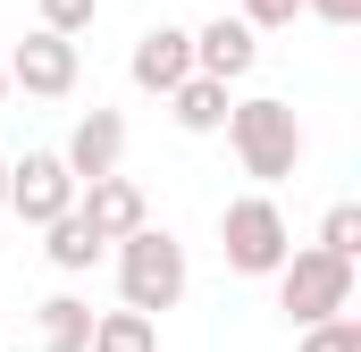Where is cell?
Returning <instances> with one entry per match:
<instances>
[{
    "mask_svg": "<svg viewBox=\"0 0 361 352\" xmlns=\"http://www.w3.org/2000/svg\"><path fill=\"white\" fill-rule=\"evenodd\" d=\"M8 210L25 218V227H51V218H68L76 210V176L59 151H25V160H8Z\"/></svg>",
    "mask_w": 361,
    "mask_h": 352,
    "instance_id": "cell-5",
    "label": "cell"
},
{
    "mask_svg": "<svg viewBox=\"0 0 361 352\" xmlns=\"http://www.w3.org/2000/svg\"><path fill=\"white\" fill-rule=\"evenodd\" d=\"M219 252L235 277H277L286 252H294V235H286V210H277L269 193H244V201H227L219 210Z\"/></svg>",
    "mask_w": 361,
    "mask_h": 352,
    "instance_id": "cell-3",
    "label": "cell"
},
{
    "mask_svg": "<svg viewBox=\"0 0 361 352\" xmlns=\"http://www.w3.org/2000/svg\"><path fill=\"white\" fill-rule=\"evenodd\" d=\"M227 109H235V101H227V84H210V76H185V84L169 92V118H177L185 134H219Z\"/></svg>",
    "mask_w": 361,
    "mask_h": 352,
    "instance_id": "cell-12",
    "label": "cell"
},
{
    "mask_svg": "<svg viewBox=\"0 0 361 352\" xmlns=\"http://www.w3.org/2000/svg\"><path fill=\"white\" fill-rule=\"evenodd\" d=\"M302 352H361V327L353 319H319V327H302Z\"/></svg>",
    "mask_w": 361,
    "mask_h": 352,
    "instance_id": "cell-17",
    "label": "cell"
},
{
    "mask_svg": "<svg viewBox=\"0 0 361 352\" xmlns=\"http://www.w3.org/2000/svg\"><path fill=\"white\" fill-rule=\"evenodd\" d=\"M0 68H8V84H25L34 101H68V92H76V76H85L76 42H68V34H42V25H34V34H25Z\"/></svg>",
    "mask_w": 361,
    "mask_h": 352,
    "instance_id": "cell-6",
    "label": "cell"
},
{
    "mask_svg": "<svg viewBox=\"0 0 361 352\" xmlns=\"http://www.w3.org/2000/svg\"><path fill=\"white\" fill-rule=\"evenodd\" d=\"M85 352H160V327H152V319H135V310H101Z\"/></svg>",
    "mask_w": 361,
    "mask_h": 352,
    "instance_id": "cell-14",
    "label": "cell"
},
{
    "mask_svg": "<svg viewBox=\"0 0 361 352\" xmlns=\"http://www.w3.org/2000/svg\"><path fill=\"white\" fill-rule=\"evenodd\" d=\"M0 101H8V68H0Z\"/></svg>",
    "mask_w": 361,
    "mask_h": 352,
    "instance_id": "cell-21",
    "label": "cell"
},
{
    "mask_svg": "<svg viewBox=\"0 0 361 352\" xmlns=\"http://www.w3.org/2000/svg\"><path fill=\"white\" fill-rule=\"evenodd\" d=\"M34 344H42V352H85V344H92V302L51 294V302H42V319H34Z\"/></svg>",
    "mask_w": 361,
    "mask_h": 352,
    "instance_id": "cell-11",
    "label": "cell"
},
{
    "mask_svg": "<svg viewBox=\"0 0 361 352\" xmlns=\"http://www.w3.org/2000/svg\"><path fill=\"white\" fill-rule=\"evenodd\" d=\"M76 218L92 227V244H126L135 227H152L135 176H101V184H85V193H76Z\"/></svg>",
    "mask_w": 361,
    "mask_h": 352,
    "instance_id": "cell-9",
    "label": "cell"
},
{
    "mask_svg": "<svg viewBox=\"0 0 361 352\" xmlns=\"http://www.w3.org/2000/svg\"><path fill=\"white\" fill-rule=\"evenodd\" d=\"M42 235H51L42 252H51V268H59V277H85V268L101 260V252H109V244H92V227H85V218H76V210H68V218H51Z\"/></svg>",
    "mask_w": 361,
    "mask_h": 352,
    "instance_id": "cell-13",
    "label": "cell"
},
{
    "mask_svg": "<svg viewBox=\"0 0 361 352\" xmlns=\"http://www.w3.org/2000/svg\"><path fill=\"white\" fill-rule=\"evenodd\" d=\"M277 310H286L294 327L345 319V310H353V260H328L319 244H311V252H286V268H277Z\"/></svg>",
    "mask_w": 361,
    "mask_h": 352,
    "instance_id": "cell-4",
    "label": "cell"
},
{
    "mask_svg": "<svg viewBox=\"0 0 361 352\" xmlns=\"http://www.w3.org/2000/svg\"><path fill=\"white\" fill-rule=\"evenodd\" d=\"M92 17H101V0H42V34H68L76 42Z\"/></svg>",
    "mask_w": 361,
    "mask_h": 352,
    "instance_id": "cell-16",
    "label": "cell"
},
{
    "mask_svg": "<svg viewBox=\"0 0 361 352\" xmlns=\"http://www.w3.org/2000/svg\"><path fill=\"white\" fill-rule=\"evenodd\" d=\"M252 59H261V34H252L244 17H210V25L193 34V76H210V84L252 76Z\"/></svg>",
    "mask_w": 361,
    "mask_h": 352,
    "instance_id": "cell-10",
    "label": "cell"
},
{
    "mask_svg": "<svg viewBox=\"0 0 361 352\" xmlns=\"http://www.w3.org/2000/svg\"><path fill=\"white\" fill-rule=\"evenodd\" d=\"M0 210H8V160H0Z\"/></svg>",
    "mask_w": 361,
    "mask_h": 352,
    "instance_id": "cell-20",
    "label": "cell"
},
{
    "mask_svg": "<svg viewBox=\"0 0 361 352\" xmlns=\"http://www.w3.org/2000/svg\"><path fill=\"white\" fill-rule=\"evenodd\" d=\"M126 76H135V92H160V101H169V92L193 76V34L169 25V17H160V25H143V34H135V59H126Z\"/></svg>",
    "mask_w": 361,
    "mask_h": 352,
    "instance_id": "cell-7",
    "label": "cell"
},
{
    "mask_svg": "<svg viewBox=\"0 0 361 352\" xmlns=\"http://www.w3.org/2000/svg\"><path fill=\"white\" fill-rule=\"evenodd\" d=\"M319 252H328V260H353L361 252V201H336V210L319 218Z\"/></svg>",
    "mask_w": 361,
    "mask_h": 352,
    "instance_id": "cell-15",
    "label": "cell"
},
{
    "mask_svg": "<svg viewBox=\"0 0 361 352\" xmlns=\"http://www.w3.org/2000/svg\"><path fill=\"white\" fill-rule=\"evenodd\" d=\"M227 143H235L244 176H261V184L302 168V118H294V101H277V92H252V101L227 109Z\"/></svg>",
    "mask_w": 361,
    "mask_h": 352,
    "instance_id": "cell-2",
    "label": "cell"
},
{
    "mask_svg": "<svg viewBox=\"0 0 361 352\" xmlns=\"http://www.w3.org/2000/svg\"><path fill=\"white\" fill-rule=\"evenodd\" d=\"M185 244L169 227H135L126 244H118V302L135 310V319H152L160 327V310H177L185 302Z\"/></svg>",
    "mask_w": 361,
    "mask_h": 352,
    "instance_id": "cell-1",
    "label": "cell"
},
{
    "mask_svg": "<svg viewBox=\"0 0 361 352\" xmlns=\"http://www.w3.org/2000/svg\"><path fill=\"white\" fill-rule=\"evenodd\" d=\"M302 17H319V25H361V0H302Z\"/></svg>",
    "mask_w": 361,
    "mask_h": 352,
    "instance_id": "cell-19",
    "label": "cell"
},
{
    "mask_svg": "<svg viewBox=\"0 0 361 352\" xmlns=\"http://www.w3.org/2000/svg\"><path fill=\"white\" fill-rule=\"evenodd\" d=\"M59 160H68V176H76V193L101 184V176H118V160H126V118H118V109H85L76 134L59 143Z\"/></svg>",
    "mask_w": 361,
    "mask_h": 352,
    "instance_id": "cell-8",
    "label": "cell"
},
{
    "mask_svg": "<svg viewBox=\"0 0 361 352\" xmlns=\"http://www.w3.org/2000/svg\"><path fill=\"white\" fill-rule=\"evenodd\" d=\"M302 17V0H244V25L252 34H277V25H294Z\"/></svg>",
    "mask_w": 361,
    "mask_h": 352,
    "instance_id": "cell-18",
    "label": "cell"
}]
</instances>
